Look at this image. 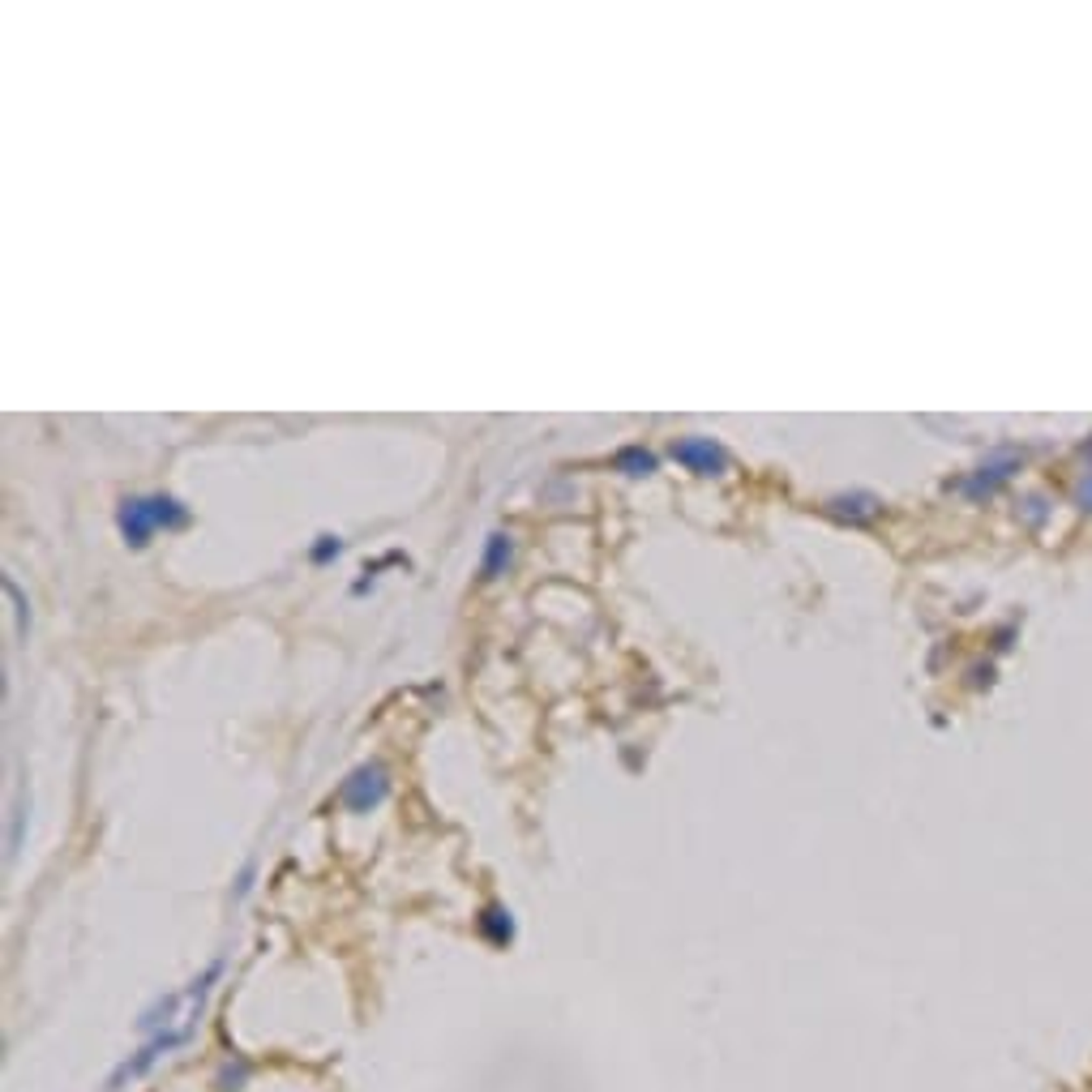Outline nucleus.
I'll use <instances>...</instances> for the list:
<instances>
[{"label":"nucleus","instance_id":"1","mask_svg":"<svg viewBox=\"0 0 1092 1092\" xmlns=\"http://www.w3.org/2000/svg\"><path fill=\"white\" fill-rule=\"evenodd\" d=\"M116 527L125 536L129 549H146L158 527L163 531H180L189 527V506L172 493H146V497H125L116 510Z\"/></svg>","mask_w":1092,"mask_h":1092},{"label":"nucleus","instance_id":"5","mask_svg":"<svg viewBox=\"0 0 1092 1092\" xmlns=\"http://www.w3.org/2000/svg\"><path fill=\"white\" fill-rule=\"evenodd\" d=\"M613 468L625 471V475H651V471L660 468V459L651 450H643V446H625V450L613 455Z\"/></svg>","mask_w":1092,"mask_h":1092},{"label":"nucleus","instance_id":"4","mask_svg":"<svg viewBox=\"0 0 1092 1092\" xmlns=\"http://www.w3.org/2000/svg\"><path fill=\"white\" fill-rule=\"evenodd\" d=\"M510 557H515V540L506 531H493L484 540V557H480V578H502L510 570Z\"/></svg>","mask_w":1092,"mask_h":1092},{"label":"nucleus","instance_id":"6","mask_svg":"<svg viewBox=\"0 0 1092 1092\" xmlns=\"http://www.w3.org/2000/svg\"><path fill=\"white\" fill-rule=\"evenodd\" d=\"M339 553H343V540H339V536H317L309 562H313V566H326V562H330V557H339Z\"/></svg>","mask_w":1092,"mask_h":1092},{"label":"nucleus","instance_id":"2","mask_svg":"<svg viewBox=\"0 0 1092 1092\" xmlns=\"http://www.w3.org/2000/svg\"><path fill=\"white\" fill-rule=\"evenodd\" d=\"M673 459L694 475H725L728 471V450L711 437H677Z\"/></svg>","mask_w":1092,"mask_h":1092},{"label":"nucleus","instance_id":"3","mask_svg":"<svg viewBox=\"0 0 1092 1092\" xmlns=\"http://www.w3.org/2000/svg\"><path fill=\"white\" fill-rule=\"evenodd\" d=\"M386 788H390L386 772H381L377 763H364V767H356V772L343 780V806H347V810H356V814H364V810L381 806Z\"/></svg>","mask_w":1092,"mask_h":1092}]
</instances>
